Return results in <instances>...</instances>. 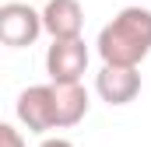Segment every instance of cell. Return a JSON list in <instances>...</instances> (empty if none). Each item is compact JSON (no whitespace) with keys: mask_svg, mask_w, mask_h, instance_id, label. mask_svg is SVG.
<instances>
[{"mask_svg":"<svg viewBox=\"0 0 151 147\" xmlns=\"http://www.w3.org/2000/svg\"><path fill=\"white\" fill-rule=\"evenodd\" d=\"M88 91L84 84H60V81H49V84H32L18 95V105L14 116L18 123L28 130V133H49V130H70L77 126L84 116H88Z\"/></svg>","mask_w":151,"mask_h":147,"instance_id":"obj_1","label":"cell"},{"mask_svg":"<svg viewBox=\"0 0 151 147\" xmlns=\"http://www.w3.org/2000/svg\"><path fill=\"white\" fill-rule=\"evenodd\" d=\"M95 49L102 63H119V67H141L151 53V11L141 4H130L116 14L113 21L99 32Z\"/></svg>","mask_w":151,"mask_h":147,"instance_id":"obj_2","label":"cell"},{"mask_svg":"<svg viewBox=\"0 0 151 147\" xmlns=\"http://www.w3.org/2000/svg\"><path fill=\"white\" fill-rule=\"evenodd\" d=\"M46 32L42 25V11L21 4V0H7L0 7V42L7 49H25Z\"/></svg>","mask_w":151,"mask_h":147,"instance_id":"obj_3","label":"cell"},{"mask_svg":"<svg viewBox=\"0 0 151 147\" xmlns=\"http://www.w3.org/2000/svg\"><path fill=\"white\" fill-rule=\"evenodd\" d=\"M88 46L84 39H53V46L46 49V74L49 81H60V84H77L84 70H88Z\"/></svg>","mask_w":151,"mask_h":147,"instance_id":"obj_4","label":"cell"},{"mask_svg":"<svg viewBox=\"0 0 151 147\" xmlns=\"http://www.w3.org/2000/svg\"><path fill=\"white\" fill-rule=\"evenodd\" d=\"M95 91L106 105H130L141 95V70L119 67V63H102V70L95 74Z\"/></svg>","mask_w":151,"mask_h":147,"instance_id":"obj_5","label":"cell"},{"mask_svg":"<svg viewBox=\"0 0 151 147\" xmlns=\"http://www.w3.org/2000/svg\"><path fill=\"white\" fill-rule=\"evenodd\" d=\"M42 25L49 39H77L84 28V7L81 0H49L42 7Z\"/></svg>","mask_w":151,"mask_h":147,"instance_id":"obj_6","label":"cell"},{"mask_svg":"<svg viewBox=\"0 0 151 147\" xmlns=\"http://www.w3.org/2000/svg\"><path fill=\"white\" fill-rule=\"evenodd\" d=\"M0 147H28L14 123H0Z\"/></svg>","mask_w":151,"mask_h":147,"instance_id":"obj_7","label":"cell"},{"mask_svg":"<svg viewBox=\"0 0 151 147\" xmlns=\"http://www.w3.org/2000/svg\"><path fill=\"white\" fill-rule=\"evenodd\" d=\"M39 147H74V144H70L67 137H46V140H42Z\"/></svg>","mask_w":151,"mask_h":147,"instance_id":"obj_8","label":"cell"}]
</instances>
